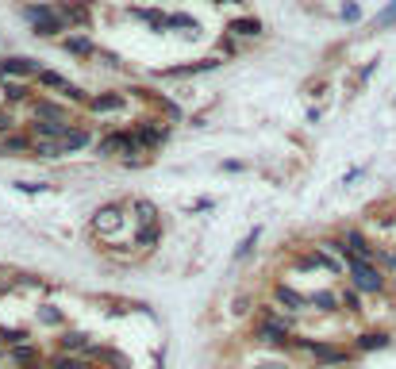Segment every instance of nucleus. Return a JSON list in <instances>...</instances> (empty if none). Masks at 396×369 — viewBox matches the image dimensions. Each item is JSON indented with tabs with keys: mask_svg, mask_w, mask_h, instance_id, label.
I'll use <instances>...</instances> for the list:
<instances>
[{
	"mask_svg": "<svg viewBox=\"0 0 396 369\" xmlns=\"http://www.w3.org/2000/svg\"><path fill=\"white\" fill-rule=\"evenodd\" d=\"M342 262H347V273H350V281H354L358 292H381L385 289V273L377 270V262L354 258V254H342Z\"/></svg>",
	"mask_w": 396,
	"mask_h": 369,
	"instance_id": "nucleus-1",
	"label": "nucleus"
},
{
	"mask_svg": "<svg viewBox=\"0 0 396 369\" xmlns=\"http://www.w3.org/2000/svg\"><path fill=\"white\" fill-rule=\"evenodd\" d=\"M23 16L35 23V35H58V31H66V16L58 8H50V4H31Z\"/></svg>",
	"mask_w": 396,
	"mask_h": 369,
	"instance_id": "nucleus-2",
	"label": "nucleus"
},
{
	"mask_svg": "<svg viewBox=\"0 0 396 369\" xmlns=\"http://www.w3.org/2000/svg\"><path fill=\"white\" fill-rule=\"evenodd\" d=\"M119 150H124V154H135V150H139L135 139H131V131H108V135L97 143V154H100V158L119 154Z\"/></svg>",
	"mask_w": 396,
	"mask_h": 369,
	"instance_id": "nucleus-3",
	"label": "nucleus"
},
{
	"mask_svg": "<svg viewBox=\"0 0 396 369\" xmlns=\"http://www.w3.org/2000/svg\"><path fill=\"white\" fill-rule=\"evenodd\" d=\"M131 139H135V146L139 150H150V146H158L165 139V127L162 123H154V119H143V123L131 131Z\"/></svg>",
	"mask_w": 396,
	"mask_h": 369,
	"instance_id": "nucleus-4",
	"label": "nucleus"
},
{
	"mask_svg": "<svg viewBox=\"0 0 396 369\" xmlns=\"http://www.w3.org/2000/svg\"><path fill=\"white\" fill-rule=\"evenodd\" d=\"M0 78H39V62H31V58H4V62H0Z\"/></svg>",
	"mask_w": 396,
	"mask_h": 369,
	"instance_id": "nucleus-5",
	"label": "nucleus"
},
{
	"mask_svg": "<svg viewBox=\"0 0 396 369\" xmlns=\"http://www.w3.org/2000/svg\"><path fill=\"white\" fill-rule=\"evenodd\" d=\"M31 135L35 139H47V143H62L69 135V123H54V119H35L31 123Z\"/></svg>",
	"mask_w": 396,
	"mask_h": 369,
	"instance_id": "nucleus-6",
	"label": "nucleus"
},
{
	"mask_svg": "<svg viewBox=\"0 0 396 369\" xmlns=\"http://www.w3.org/2000/svg\"><path fill=\"white\" fill-rule=\"evenodd\" d=\"M124 108H127V97H119V93H100V97H89V112H97V116L124 112Z\"/></svg>",
	"mask_w": 396,
	"mask_h": 369,
	"instance_id": "nucleus-7",
	"label": "nucleus"
},
{
	"mask_svg": "<svg viewBox=\"0 0 396 369\" xmlns=\"http://www.w3.org/2000/svg\"><path fill=\"white\" fill-rule=\"evenodd\" d=\"M35 119H54V123H69V112L62 104H54V100L39 97L35 100Z\"/></svg>",
	"mask_w": 396,
	"mask_h": 369,
	"instance_id": "nucleus-8",
	"label": "nucleus"
},
{
	"mask_svg": "<svg viewBox=\"0 0 396 369\" xmlns=\"http://www.w3.org/2000/svg\"><path fill=\"white\" fill-rule=\"evenodd\" d=\"M35 150V143H31V135H4L0 139V154H31Z\"/></svg>",
	"mask_w": 396,
	"mask_h": 369,
	"instance_id": "nucleus-9",
	"label": "nucleus"
},
{
	"mask_svg": "<svg viewBox=\"0 0 396 369\" xmlns=\"http://www.w3.org/2000/svg\"><path fill=\"white\" fill-rule=\"evenodd\" d=\"M119 224H124V204H104L97 212V219H93L97 231H100V227H119Z\"/></svg>",
	"mask_w": 396,
	"mask_h": 369,
	"instance_id": "nucleus-10",
	"label": "nucleus"
},
{
	"mask_svg": "<svg viewBox=\"0 0 396 369\" xmlns=\"http://www.w3.org/2000/svg\"><path fill=\"white\" fill-rule=\"evenodd\" d=\"M62 154H73V150H81V146H89V131L85 127H69V135L62 139Z\"/></svg>",
	"mask_w": 396,
	"mask_h": 369,
	"instance_id": "nucleus-11",
	"label": "nucleus"
},
{
	"mask_svg": "<svg viewBox=\"0 0 396 369\" xmlns=\"http://www.w3.org/2000/svg\"><path fill=\"white\" fill-rule=\"evenodd\" d=\"M58 12L73 23V27H85V23H89V4H62Z\"/></svg>",
	"mask_w": 396,
	"mask_h": 369,
	"instance_id": "nucleus-12",
	"label": "nucleus"
},
{
	"mask_svg": "<svg viewBox=\"0 0 396 369\" xmlns=\"http://www.w3.org/2000/svg\"><path fill=\"white\" fill-rule=\"evenodd\" d=\"M39 85H47V88H58V93H69V81L62 78V73H54V69H39Z\"/></svg>",
	"mask_w": 396,
	"mask_h": 369,
	"instance_id": "nucleus-13",
	"label": "nucleus"
},
{
	"mask_svg": "<svg viewBox=\"0 0 396 369\" xmlns=\"http://www.w3.org/2000/svg\"><path fill=\"white\" fill-rule=\"evenodd\" d=\"M62 47H66L69 54H78V58H89V54H97V50H93V43H89V39H78V35L62 39Z\"/></svg>",
	"mask_w": 396,
	"mask_h": 369,
	"instance_id": "nucleus-14",
	"label": "nucleus"
},
{
	"mask_svg": "<svg viewBox=\"0 0 396 369\" xmlns=\"http://www.w3.org/2000/svg\"><path fill=\"white\" fill-rule=\"evenodd\" d=\"M227 31H231V35H242V39H251V35H258V31H261V23L254 20V16H246V20H235Z\"/></svg>",
	"mask_w": 396,
	"mask_h": 369,
	"instance_id": "nucleus-15",
	"label": "nucleus"
},
{
	"mask_svg": "<svg viewBox=\"0 0 396 369\" xmlns=\"http://www.w3.org/2000/svg\"><path fill=\"white\" fill-rule=\"evenodd\" d=\"M358 346H362V350H381V346H388V335H385V331H369V335L358 339Z\"/></svg>",
	"mask_w": 396,
	"mask_h": 369,
	"instance_id": "nucleus-16",
	"label": "nucleus"
},
{
	"mask_svg": "<svg viewBox=\"0 0 396 369\" xmlns=\"http://www.w3.org/2000/svg\"><path fill=\"white\" fill-rule=\"evenodd\" d=\"M0 81H4V97L8 100H27L31 97V88L23 85V81H8V78H0Z\"/></svg>",
	"mask_w": 396,
	"mask_h": 369,
	"instance_id": "nucleus-17",
	"label": "nucleus"
},
{
	"mask_svg": "<svg viewBox=\"0 0 396 369\" xmlns=\"http://www.w3.org/2000/svg\"><path fill=\"white\" fill-rule=\"evenodd\" d=\"M135 212H139V224H158V208L150 204V200H135Z\"/></svg>",
	"mask_w": 396,
	"mask_h": 369,
	"instance_id": "nucleus-18",
	"label": "nucleus"
},
{
	"mask_svg": "<svg viewBox=\"0 0 396 369\" xmlns=\"http://www.w3.org/2000/svg\"><path fill=\"white\" fill-rule=\"evenodd\" d=\"M158 239H162V227H158V224H146L143 231L135 235V243H139V246H154Z\"/></svg>",
	"mask_w": 396,
	"mask_h": 369,
	"instance_id": "nucleus-19",
	"label": "nucleus"
},
{
	"mask_svg": "<svg viewBox=\"0 0 396 369\" xmlns=\"http://www.w3.org/2000/svg\"><path fill=\"white\" fill-rule=\"evenodd\" d=\"M277 300H285V304H292V308H304V304H308V300H304V296H300V292L296 289H289V285H281V289H277Z\"/></svg>",
	"mask_w": 396,
	"mask_h": 369,
	"instance_id": "nucleus-20",
	"label": "nucleus"
},
{
	"mask_svg": "<svg viewBox=\"0 0 396 369\" xmlns=\"http://www.w3.org/2000/svg\"><path fill=\"white\" fill-rule=\"evenodd\" d=\"M162 27H196V23H193V16H181V12H177V16H165Z\"/></svg>",
	"mask_w": 396,
	"mask_h": 369,
	"instance_id": "nucleus-21",
	"label": "nucleus"
},
{
	"mask_svg": "<svg viewBox=\"0 0 396 369\" xmlns=\"http://www.w3.org/2000/svg\"><path fill=\"white\" fill-rule=\"evenodd\" d=\"M393 23H396V0L381 12V16H377V27H393Z\"/></svg>",
	"mask_w": 396,
	"mask_h": 369,
	"instance_id": "nucleus-22",
	"label": "nucleus"
},
{
	"mask_svg": "<svg viewBox=\"0 0 396 369\" xmlns=\"http://www.w3.org/2000/svg\"><path fill=\"white\" fill-rule=\"evenodd\" d=\"M12 127H16V119L8 112H0V135H12Z\"/></svg>",
	"mask_w": 396,
	"mask_h": 369,
	"instance_id": "nucleus-23",
	"label": "nucleus"
},
{
	"mask_svg": "<svg viewBox=\"0 0 396 369\" xmlns=\"http://www.w3.org/2000/svg\"><path fill=\"white\" fill-rule=\"evenodd\" d=\"M342 20H362V8H358V4H347V8H342Z\"/></svg>",
	"mask_w": 396,
	"mask_h": 369,
	"instance_id": "nucleus-24",
	"label": "nucleus"
},
{
	"mask_svg": "<svg viewBox=\"0 0 396 369\" xmlns=\"http://www.w3.org/2000/svg\"><path fill=\"white\" fill-rule=\"evenodd\" d=\"M20 189H23V193H39L43 184L39 181H20Z\"/></svg>",
	"mask_w": 396,
	"mask_h": 369,
	"instance_id": "nucleus-25",
	"label": "nucleus"
},
{
	"mask_svg": "<svg viewBox=\"0 0 396 369\" xmlns=\"http://www.w3.org/2000/svg\"><path fill=\"white\" fill-rule=\"evenodd\" d=\"M385 265H388V270L396 273V250H388V254H385Z\"/></svg>",
	"mask_w": 396,
	"mask_h": 369,
	"instance_id": "nucleus-26",
	"label": "nucleus"
},
{
	"mask_svg": "<svg viewBox=\"0 0 396 369\" xmlns=\"http://www.w3.org/2000/svg\"><path fill=\"white\" fill-rule=\"evenodd\" d=\"M216 4H239V0H216Z\"/></svg>",
	"mask_w": 396,
	"mask_h": 369,
	"instance_id": "nucleus-27",
	"label": "nucleus"
}]
</instances>
